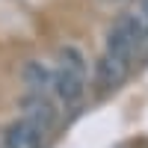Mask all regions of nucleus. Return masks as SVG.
I'll return each instance as SVG.
<instances>
[{
  "label": "nucleus",
  "mask_w": 148,
  "mask_h": 148,
  "mask_svg": "<svg viewBox=\"0 0 148 148\" xmlns=\"http://www.w3.org/2000/svg\"><path fill=\"white\" fill-rule=\"evenodd\" d=\"M24 83H27V89H30L33 95H47V98H53V68L42 65L39 59L27 62V68H24Z\"/></svg>",
  "instance_id": "20e7f679"
},
{
  "label": "nucleus",
  "mask_w": 148,
  "mask_h": 148,
  "mask_svg": "<svg viewBox=\"0 0 148 148\" xmlns=\"http://www.w3.org/2000/svg\"><path fill=\"white\" fill-rule=\"evenodd\" d=\"M24 119L30 121V125H36L42 133H47L53 127V121H56V107L53 101L47 95H27L24 98Z\"/></svg>",
  "instance_id": "f03ea898"
},
{
  "label": "nucleus",
  "mask_w": 148,
  "mask_h": 148,
  "mask_svg": "<svg viewBox=\"0 0 148 148\" xmlns=\"http://www.w3.org/2000/svg\"><path fill=\"white\" fill-rule=\"evenodd\" d=\"M86 83H89V65L80 47L62 45L56 51V65H53V98L65 110L77 107L86 95Z\"/></svg>",
  "instance_id": "f257e3e1"
},
{
  "label": "nucleus",
  "mask_w": 148,
  "mask_h": 148,
  "mask_svg": "<svg viewBox=\"0 0 148 148\" xmlns=\"http://www.w3.org/2000/svg\"><path fill=\"white\" fill-rule=\"evenodd\" d=\"M104 3H110V6H119V3H127V0H104Z\"/></svg>",
  "instance_id": "423d86ee"
},
{
  "label": "nucleus",
  "mask_w": 148,
  "mask_h": 148,
  "mask_svg": "<svg viewBox=\"0 0 148 148\" xmlns=\"http://www.w3.org/2000/svg\"><path fill=\"white\" fill-rule=\"evenodd\" d=\"M42 136L45 133L30 125L27 119H18L3 130V148H42Z\"/></svg>",
  "instance_id": "7ed1b4c3"
},
{
  "label": "nucleus",
  "mask_w": 148,
  "mask_h": 148,
  "mask_svg": "<svg viewBox=\"0 0 148 148\" xmlns=\"http://www.w3.org/2000/svg\"><path fill=\"white\" fill-rule=\"evenodd\" d=\"M133 12H136V24H139V47H136V53H139V59H148V0H139V6Z\"/></svg>",
  "instance_id": "39448f33"
}]
</instances>
